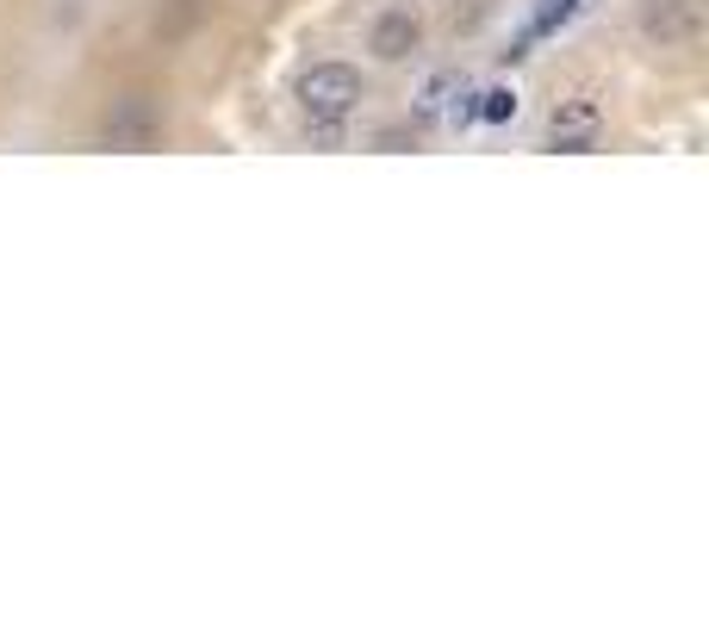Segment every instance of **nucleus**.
Listing matches in <instances>:
<instances>
[{
    "mask_svg": "<svg viewBox=\"0 0 709 621\" xmlns=\"http://www.w3.org/2000/svg\"><path fill=\"white\" fill-rule=\"evenodd\" d=\"M455 88H460L455 75H429V81H424V100H417V112H424V119H429V112H442V100H448Z\"/></svg>",
    "mask_w": 709,
    "mask_h": 621,
    "instance_id": "obj_8",
    "label": "nucleus"
},
{
    "mask_svg": "<svg viewBox=\"0 0 709 621\" xmlns=\"http://www.w3.org/2000/svg\"><path fill=\"white\" fill-rule=\"evenodd\" d=\"M641 31L647 38H666V44H685L697 31V19H691V0H672V7H654V13L641 19Z\"/></svg>",
    "mask_w": 709,
    "mask_h": 621,
    "instance_id": "obj_4",
    "label": "nucleus"
},
{
    "mask_svg": "<svg viewBox=\"0 0 709 621\" xmlns=\"http://www.w3.org/2000/svg\"><path fill=\"white\" fill-rule=\"evenodd\" d=\"M579 7H585V0H536V13H529V26H523V44H536V38H554V31L567 26Z\"/></svg>",
    "mask_w": 709,
    "mask_h": 621,
    "instance_id": "obj_6",
    "label": "nucleus"
},
{
    "mask_svg": "<svg viewBox=\"0 0 709 621\" xmlns=\"http://www.w3.org/2000/svg\"><path fill=\"white\" fill-rule=\"evenodd\" d=\"M300 106L312 124H343L348 112L362 106V75L348 62H312L300 75Z\"/></svg>",
    "mask_w": 709,
    "mask_h": 621,
    "instance_id": "obj_1",
    "label": "nucleus"
},
{
    "mask_svg": "<svg viewBox=\"0 0 709 621\" xmlns=\"http://www.w3.org/2000/svg\"><path fill=\"white\" fill-rule=\"evenodd\" d=\"M598 131H604L598 93H573V100H560L548 112V138H554V150H567V155H591L598 150Z\"/></svg>",
    "mask_w": 709,
    "mask_h": 621,
    "instance_id": "obj_2",
    "label": "nucleus"
},
{
    "mask_svg": "<svg viewBox=\"0 0 709 621\" xmlns=\"http://www.w3.org/2000/svg\"><path fill=\"white\" fill-rule=\"evenodd\" d=\"M417 38H424L417 13H411V7H393V13L374 19V31H367V50H374L379 62H405L411 50H417Z\"/></svg>",
    "mask_w": 709,
    "mask_h": 621,
    "instance_id": "obj_3",
    "label": "nucleus"
},
{
    "mask_svg": "<svg viewBox=\"0 0 709 621\" xmlns=\"http://www.w3.org/2000/svg\"><path fill=\"white\" fill-rule=\"evenodd\" d=\"M473 119L510 124V119H517V88H486V93H473Z\"/></svg>",
    "mask_w": 709,
    "mask_h": 621,
    "instance_id": "obj_7",
    "label": "nucleus"
},
{
    "mask_svg": "<svg viewBox=\"0 0 709 621\" xmlns=\"http://www.w3.org/2000/svg\"><path fill=\"white\" fill-rule=\"evenodd\" d=\"M107 131H112V143H150L162 131V119L150 112V100H125V112H119Z\"/></svg>",
    "mask_w": 709,
    "mask_h": 621,
    "instance_id": "obj_5",
    "label": "nucleus"
}]
</instances>
